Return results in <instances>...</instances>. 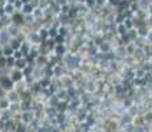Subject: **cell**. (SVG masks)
<instances>
[{
  "instance_id": "8992f818",
  "label": "cell",
  "mask_w": 152,
  "mask_h": 132,
  "mask_svg": "<svg viewBox=\"0 0 152 132\" xmlns=\"http://www.w3.org/2000/svg\"><path fill=\"white\" fill-rule=\"evenodd\" d=\"M12 53H13V50H12V48H11V46H7L5 49H3V55H5V57H11V55H12Z\"/></svg>"
},
{
  "instance_id": "7a4b0ae2",
  "label": "cell",
  "mask_w": 152,
  "mask_h": 132,
  "mask_svg": "<svg viewBox=\"0 0 152 132\" xmlns=\"http://www.w3.org/2000/svg\"><path fill=\"white\" fill-rule=\"evenodd\" d=\"M7 99L10 101V103L11 102H12V103H17V102H19V95H17L15 91H11V93H8Z\"/></svg>"
},
{
  "instance_id": "277c9868",
  "label": "cell",
  "mask_w": 152,
  "mask_h": 132,
  "mask_svg": "<svg viewBox=\"0 0 152 132\" xmlns=\"http://www.w3.org/2000/svg\"><path fill=\"white\" fill-rule=\"evenodd\" d=\"M10 108V101L7 98H0V110H7Z\"/></svg>"
},
{
  "instance_id": "5b68a950",
  "label": "cell",
  "mask_w": 152,
  "mask_h": 132,
  "mask_svg": "<svg viewBox=\"0 0 152 132\" xmlns=\"http://www.w3.org/2000/svg\"><path fill=\"white\" fill-rule=\"evenodd\" d=\"M25 66H27V63H25L24 60H16V67L19 70H23Z\"/></svg>"
},
{
  "instance_id": "52a82bcc",
  "label": "cell",
  "mask_w": 152,
  "mask_h": 132,
  "mask_svg": "<svg viewBox=\"0 0 152 132\" xmlns=\"http://www.w3.org/2000/svg\"><path fill=\"white\" fill-rule=\"evenodd\" d=\"M15 62H16V60H15L13 55H11V57L7 58V66H13Z\"/></svg>"
},
{
  "instance_id": "ba28073f",
  "label": "cell",
  "mask_w": 152,
  "mask_h": 132,
  "mask_svg": "<svg viewBox=\"0 0 152 132\" xmlns=\"http://www.w3.org/2000/svg\"><path fill=\"white\" fill-rule=\"evenodd\" d=\"M15 53H16V54L13 55V57H15V60H17V57H21V50H16Z\"/></svg>"
},
{
  "instance_id": "3957f363",
  "label": "cell",
  "mask_w": 152,
  "mask_h": 132,
  "mask_svg": "<svg viewBox=\"0 0 152 132\" xmlns=\"http://www.w3.org/2000/svg\"><path fill=\"white\" fill-rule=\"evenodd\" d=\"M23 78V74H21V70H19V69H17L16 70V71H15L13 73V74L12 75H11V79H12V81L13 82H19L20 81V79H21Z\"/></svg>"
},
{
  "instance_id": "9c48e42d",
  "label": "cell",
  "mask_w": 152,
  "mask_h": 132,
  "mask_svg": "<svg viewBox=\"0 0 152 132\" xmlns=\"http://www.w3.org/2000/svg\"><path fill=\"white\" fill-rule=\"evenodd\" d=\"M31 11H32V8H29L27 5V7H25V12H31Z\"/></svg>"
},
{
  "instance_id": "30bf717a",
  "label": "cell",
  "mask_w": 152,
  "mask_h": 132,
  "mask_svg": "<svg viewBox=\"0 0 152 132\" xmlns=\"http://www.w3.org/2000/svg\"><path fill=\"white\" fill-rule=\"evenodd\" d=\"M1 57H3V49L0 48V58H1Z\"/></svg>"
},
{
  "instance_id": "6da1fadb",
  "label": "cell",
  "mask_w": 152,
  "mask_h": 132,
  "mask_svg": "<svg viewBox=\"0 0 152 132\" xmlns=\"http://www.w3.org/2000/svg\"><path fill=\"white\" fill-rule=\"evenodd\" d=\"M13 83H15V82L10 77H1V78H0V86H1V89L5 90V91L12 90Z\"/></svg>"
}]
</instances>
